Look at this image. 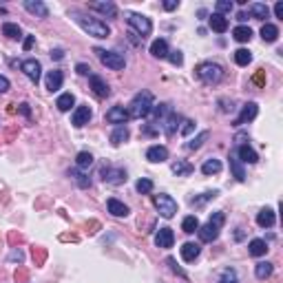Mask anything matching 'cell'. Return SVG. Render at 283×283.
Here are the masks:
<instances>
[{"label":"cell","mask_w":283,"mask_h":283,"mask_svg":"<svg viewBox=\"0 0 283 283\" xmlns=\"http://www.w3.org/2000/svg\"><path fill=\"white\" fill-rule=\"evenodd\" d=\"M88 84H91V91L96 93L98 98H109L111 96V86L107 84V80H104V77L91 73V75H88Z\"/></svg>","instance_id":"13"},{"label":"cell","mask_w":283,"mask_h":283,"mask_svg":"<svg viewBox=\"0 0 283 283\" xmlns=\"http://www.w3.org/2000/svg\"><path fill=\"white\" fill-rule=\"evenodd\" d=\"M181 230L186 232V235H193V232L199 230V219L195 217V215H188V217L181 221Z\"/></svg>","instance_id":"39"},{"label":"cell","mask_w":283,"mask_h":283,"mask_svg":"<svg viewBox=\"0 0 283 283\" xmlns=\"http://www.w3.org/2000/svg\"><path fill=\"white\" fill-rule=\"evenodd\" d=\"M100 175H102V179L111 186H122V184H126V179H129V177H126V170L118 168V166H104Z\"/></svg>","instance_id":"8"},{"label":"cell","mask_w":283,"mask_h":283,"mask_svg":"<svg viewBox=\"0 0 283 283\" xmlns=\"http://www.w3.org/2000/svg\"><path fill=\"white\" fill-rule=\"evenodd\" d=\"M232 38H235L237 42H250L252 40V29L246 25H239L232 29Z\"/></svg>","instance_id":"31"},{"label":"cell","mask_w":283,"mask_h":283,"mask_svg":"<svg viewBox=\"0 0 283 283\" xmlns=\"http://www.w3.org/2000/svg\"><path fill=\"white\" fill-rule=\"evenodd\" d=\"M100 62H102L107 69H113V71H122L126 66V60L124 55L118 53V51H107V49H96Z\"/></svg>","instance_id":"6"},{"label":"cell","mask_w":283,"mask_h":283,"mask_svg":"<svg viewBox=\"0 0 283 283\" xmlns=\"http://www.w3.org/2000/svg\"><path fill=\"white\" fill-rule=\"evenodd\" d=\"M274 272V265L270 263V261H261V263H257V268H254V274H257V279H270Z\"/></svg>","instance_id":"35"},{"label":"cell","mask_w":283,"mask_h":283,"mask_svg":"<svg viewBox=\"0 0 283 283\" xmlns=\"http://www.w3.org/2000/svg\"><path fill=\"white\" fill-rule=\"evenodd\" d=\"M177 7H179V3H177V0H166V3H164V9L166 11H175Z\"/></svg>","instance_id":"51"},{"label":"cell","mask_w":283,"mask_h":283,"mask_svg":"<svg viewBox=\"0 0 283 283\" xmlns=\"http://www.w3.org/2000/svg\"><path fill=\"white\" fill-rule=\"evenodd\" d=\"M274 221H276V215H274L272 208L259 210V215H257V226H259V228H272Z\"/></svg>","instance_id":"21"},{"label":"cell","mask_w":283,"mask_h":283,"mask_svg":"<svg viewBox=\"0 0 283 283\" xmlns=\"http://www.w3.org/2000/svg\"><path fill=\"white\" fill-rule=\"evenodd\" d=\"M11 259H14V261H16V259H18V261H22V252H20V250H18V252L14 250V252H11Z\"/></svg>","instance_id":"57"},{"label":"cell","mask_w":283,"mask_h":283,"mask_svg":"<svg viewBox=\"0 0 283 283\" xmlns=\"http://www.w3.org/2000/svg\"><path fill=\"white\" fill-rule=\"evenodd\" d=\"M217 283H239V279H237V272L232 268H226L224 272L219 274V281Z\"/></svg>","instance_id":"44"},{"label":"cell","mask_w":283,"mask_h":283,"mask_svg":"<svg viewBox=\"0 0 283 283\" xmlns=\"http://www.w3.org/2000/svg\"><path fill=\"white\" fill-rule=\"evenodd\" d=\"M33 44H36V36H27V38H25V44H22V47H25V51H29Z\"/></svg>","instance_id":"52"},{"label":"cell","mask_w":283,"mask_h":283,"mask_svg":"<svg viewBox=\"0 0 283 283\" xmlns=\"http://www.w3.org/2000/svg\"><path fill=\"white\" fill-rule=\"evenodd\" d=\"M88 9L100 11L102 16H109V18H115V16H118V7H115V3H111V0H102V3H91V5H88Z\"/></svg>","instance_id":"17"},{"label":"cell","mask_w":283,"mask_h":283,"mask_svg":"<svg viewBox=\"0 0 283 283\" xmlns=\"http://www.w3.org/2000/svg\"><path fill=\"white\" fill-rule=\"evenodd\" d=\"M250 16H252V18H257V20L270 18L268 5H263V3H252V5H250Z\"/></svg>","instance_id":"33"},{"label":"cell","mask_w":283,"mask_h":283,"mask_svg":"<svg viewBox=\"0 0 283 283\" xmlns=\"http://www.w3.org/2000/svg\"><path fill=\"white\" fill-rule=\"evenodd\" d=\"M135 191H137V193H142V195H148V193H153V181H151V179H146V177H142V179H137Z\"/></svg>","instance_id":"43"},{"label":"cell","mask_w":283,"mask_h":283,"mask_svg":"<svg viewBox=\"0 0 283 283\" xmlns=\"http://www.w3.org/2000/svg\"><path fill=\"white\" fill-rule=\"evenodd\" d=\"M25 9L29 11V14L38 16V18H47L49 16V7L40 0H25Z\"/></svg>","instance_id":"20"},{"label":"cell","mask_w":283,"mask_h":283,"mask_svg":"<svg viewBox=\"0 0 283 283\" xmlns=\"http://www.w3.org/2000/svg\"><path fill=\"white\" fill-rule=\"evenodd\" d=\"M173 243H175V232L170 230L168 226H164V228L157 230V235H155V246L168 250V248H173Z\"/></svg>","instance_id":"14"},{"label":"cell","mask_w":283,"mask_h":283,"mask_svg":"<svg viewBox=\"0 0 283 283\" xmlns=\"http://www.w3.org/2000/svg\"><path fill=\"white\" fill-rule=\"evenodd\" d=\"M237 20H239V22H246V20H248V14H246V11H239V14H237Z\"/></svg>","instance_id":"56"},{"label":"cell","mask_w":283,"mask_h":283,"mask_svg":"<svg viewBox=\"0 0 283 283\" xmlns=\"http://www.w3.org/2000/svg\"><path fill=\"white\" fill-rule=\"evenodd\" d=\"M75 164H77V168H80V170H88V168L93 166V155H91V153H86V151L77 153Z\"/></svg>","instance_id":"38"},{"label":"cell","mask_w":283,"mask_h":283,"mask_svg":"<svg viewBox=\"0 0 283 283\" xmlns=\"http://www.w3.org/2000/svg\"><path fill=\"white\" fill-rule=\"evenodd\" d=\"M224 221H226V215L221 213V210H217V213L210 215L208 224H206V226H199V230H197L199 241L213 243V241L219 237V230H221V226H224Z\"/></svg>","instance_id":"3"},{"label":"cell","mask_w":283,"mask_h":283,"mask_svg":"<svg viewBox=\"0 0 283 283\" xmlns=\"http://www.w3.org/2000/svg\"><path fill=\"white\" fill-rule=\"evenodd\" d=\"M107 208L113 217H129V213H131L129 206H126L124 202H120V199H115V197H111L107 202Z\"/></svg>","instance_id":"18"},{"label":"cell","mask_w":283,"mask_h":283,"mask_svg":"<svg viewBox=\"0 0 283 283\" xmlns=\"http://www.w3.org/2000/svg\"><path fill=\"white\" fill-rule=\"evenodd\" d=\"M261 38H263V42H276V38H279V27L272 25V22H265L261 27Z\"/></svg>","instance_id":"29"},{"label":"cell","mask_w":283,"mask_h":283,"mask_svg":"<svg viewBox=\"0 0 283 283\" xmlns=\"http://www.w3.org/2000/svg\"><path fill=\"white\" fill-rule=\"evenodd\" d=\"M221 168H224V166H221V162H219V159H215V157H210V159H206V162L202 164V173L208 175V177L221 173Z\"/></svg>","instance_id":"32"},{"label":"cell","mask_w":283,"mask_h":283,"mask_svg":"<svg viewBox=\"0 0 283 283\" xmlns=\"http://www.w3.org/2000/svg\"><path fill=\"white\" fill-rule=\"evenodd\" d=\"M208 25H210V29L217 31V33H226V31H228V18H226V16H221V14H213V16H210Z\"/></svg>","instance_id":"25"},{"label":"cell","mask_w":283,"mask_h":283,"mask_svg":"<svg viewBox=\"0 0 283 283\" xmlns=\"http://www.w3.org/2000/svg\"><path fill=\"white\" fill-rule=\"evenodd\" d=\"M129 25L133 27V31L137 33V36L142 38H146V36H151V31H153V22L151 18H146V16H142V14H129Z\"/></svg>","instance_id":"7"},{"label":"cell","mask_w":283,"mask_h":283,"mask_svg":"<svg viewBox=\"0 0 283 283\" xmlns=\"http://www.w3.org/2000/svg\"><path fill=\"white\" fill-rule=\"evenodd\" d=\"M274 16L283 20V3H276V5H274Z\"/></svg>","instance_id":"54"},{"label":"cell","mask_w":283,"mask_h":283,"mask_svg":"<svg viewBox=\"0 0 283 283\" xmlns=\"http://www.w3.org/2000/svg\"><path fill=\"white\" fill-rule=\"evenodd\" d=\"M73 104H75L73 93H62V96L55 100V107H58V111H62V113L71 111V107H73Z\"/></svg>","instance_id":"34"},{"label":"cell","mask_w":283,"mask_h":283,"mask_svg":"<svg viewBox=\"0 0 283 283\" xmlns=\"http://www.w3.org/2000/svg\"><path fill=\"white\" fill-rule=\"evenodd\" d=\"M153 204L155 208H157V213L162 215L164 219H170L175 217L177 213V202L170 195H166V193H159V195H153Z\"/></svg>","instance_id":"5"},{"label":"cell","mask_w":283,"mask_h":283,"mask_svg":"<svg viewBox=\"0 0 283 283\" xmlns=\"http://www.w3.org/2000/svg\"><path fill=\"white\" fill-rule=\"evenodd\" d=\"M235 155L239 157L241 164H257L259 162V155H257V151H254L250 144H239Z\"/></svg>","instance_id":"16"},{"label":"cell","mask_w":283,"mask_h":283,"mask_svg":"<svg viewBox=\"0 0 283 283\" xmlns=\"http://www.w3.org/2000/svg\"><path fill=\"white\" fill-rule=\"evenodd\" d=\"M259 115V107H257V102H246L241 107V113H239V118L235 120V126H241V124H246V122H252L254 118Z\"/></svg>","instance_id":"15"},{"label":"cell","mask_w":283,"mask_h":283,"mask_svg":"<svg viewBox=\"0 0 283 283\" xmlns=\"http://www.w3.org/2000/svg\"><path fill=\"white\" fill-rule=\"evenodd\" d=\"M129 120H131V115H129V111H126V107H111L107 111V122L109 124L124 126Z\"/></svg>","instance_id":"12"},{"label":"cell","mask_w":283,"mask_h":283,"mask_svg":"<svg viewBox=\"0 0 283 283\" xmlns=\"http://www.w3.org/2000/svg\"><path fill=\"white\" fill-rule=\"evenodd\" d=\"M3 33L7 38H11V40H20V38H22V29L16 25V22H5V25H3Z\"/></svg>","instance_id":"37"},{"label":"cell","mask_w":283,"mask_h":283,"mask_svg":"<svg viewBox=\"0 0 283 283\" xmlns=\"http://www.w3.org/2000/svg\"><path fill=\"white\" fill-rule=\"evenodd\" d=\"M9 80H7V77H5V75H0V93H7L9 91Z\"/></svg>","instance_id":"50"},{"label":"cell","mask_w":283,"mask_h":283,"mask_svg":"<svg viewBox=\"0 0 283 283\" xmlns=\"http://www.w3.org/2000/svg\"><path fill=\"white\" fill-rule=\"evenodd\" d=\"M153 107H155L153 93L151 91H140L131 100V104L126 107V111H129L131 120H142V118H148V115H151Z\"/></svg>","instance_id":"2"},{"label":"cell","mask_w":283,"mask_h":283,"mask_svg":"<svg viewBox=\"0 0 283 283\" xmlns=\"http://www.w3.org/2000/svg\"><path fill=\"white\" fill-rule=\"evenodd\" d=\"M197 77L208 86H215L224 80V69L217 62H204L197 66Z\"/></svg>","instance_id":"4"},{"label":"cell","mask_w":283,"mask_h":283,"mask_svg":"<svg viewBox=\"0 0 283 283\" xmlns=\"http://www.w3.org/2000/svg\"><path fill=\"white\" fill-rule=\"evenodd\" d=\"M193 131H195V122H193V120H184V122H181V126H179L181 135H191Z\"/></svg>","instance_id":"47"},{"label":"cell","mask_w":283,"mask_h":283,"mask_svg":"<svg viewBox=\"0 0 283 283\" xmlns=\"http://www.w3.org/2000/svg\"><path fill=\"white\" fill-rule=\"evenodd\" d=\"M230 170H232V175H235L237 181H246V170H243V164L239 162V157H237L235 153H230Z\"/></svg>","instance_id":"28"},{"label":"cell","mask_w":283,"mask_h":283,"mask_svg":"<svg viewBox=\"0 0 283 283\" xmlns=\"http://www.w3.org/2000/svg\"><path fill=\"white\" fill-rule=\"evenodd\" d=\"M179 122H181V118L175 113V111H170L166 118H162V120H157L155 124H159V129L164 131V135H173V133L179 129Z\"/></svg>","instance_id":"11"},{"label":"cell","mask_w":283,"mask_h":283,"mask_svg":"<svg viewBox=\"0 0 283 283\" xmlns=\"http://www.w3.org/2000/svg\"><path fill=\"white\" fill-rule=\"evenodd\" d=\"M62 55H64L62 49H55V51H51V58H55V60H62Z\"/></svg>","instance_id":"55"},{"label":"cell","mask_w":283,"mask_h":283,"mask_svg":"<svg viewBox=\"0 0 283 283\" xmlns=\"http://www.w3.org/2000/svg\"><path fill=\"white\" fill-rule=\"evenodd\" d=\"M151 55H153V58H159V60L168 58V42H166L164 38L155 40V42L151 44Z\"/></svg>","instance_id":"26"},{"label":"cell","mask_w":283,"mask_h":283,"mask_svg":"<svg viewBox=\"0 0 283 283\" xmlns=\"http://www.w3.org/2000/svg\"><path fill=\"white\" fill-rule=\"evenodd\" d=\"M71 16H73V20L88 33V36H93V38H109L111 36V27L107 25V22L91 18V16L82 14V11H75V9L71 11Z\"/></svg>","instance_id":"1"},{"label":"cell","mask_w":283,"mask_h":283,"mask_svg":"<svg viewBox=\"0 0 283 283\" xmlns=\"http://www.w3.org/2000/svg\"><path fill=\"white\" fill-rule=\"evenodd\" d=\"M217 195H219V191H208V193H204L202 197H193L191 204H193V206H204V204L210 202V199H215Z\"/></svg>","instance_id":"42"},{"label":"cell","mask_w":283,"mask_h":283,"mask_svg":"<svg viewBox=\"0 0 283 283\" xmlns=\"http://www.w3.org/2000/svg\"><path fill=\"white\" fill-rule=\"evenodd\" d=\"M166 263H168V265H170V270H173V272H175V274H179V276H181V279H188V274H186V272H184V270H181V268H179V265H177V261H175V259H173V257H168V259H166Z\"/></svg>","instance_id":"46"},{"label":"cell","mask_w":283,"mask_h":283,"mask_svg":"<svg viewBox=\"0 0 283 283\" xmlns=\"http://www.w3.org/2000/svg\"><path fill=\"white\" fill-rule=\"evenodd\" d=\"M62 82H64V73L62 71H49L47 73V91H60L62 88Z\"/></svg>","instance_id":"22"},{"label":"cell","mask_w":283,"mask_h":283,"mask_svg":"<svg viewBox=\"0 0 283 283\" xmlns=\"http://www.w3.org/2000/svg\"><path fill=\"white\" fill-rule=\"evenodd\" d=\"M170 170H173V175H177V177H188V175H193L195 166H193L191 162H186V159H175L173 166H170Z\"/></svg>","instance_id":"23"},{"label":"cell","mask_w":283,"mask_h":283,"mask_svg":"<svg viewBox=\"0 0 283 283\" xmlns=\"http://www.w3.org/2000/svg\"><path fill=\"white\" fill-rule=\"evenodd\" d=\"M20 113L25 115V118H31V109H29V104H27V102L20 104Z\"/></svg>","instance_id":"53"},{"label":"cell","mask_w":283,"mask_h":283,"mask_svg":"<svg viewBox=\"0 0 283 283\" xmlns=\"http://www.w3.org/2000/svg\"><path fill=\"white\" fill-rule=\"evenodd\" d=\"M181 259H184V261H195V259L199 257V252H202V248H199V243H193V241H188V243H184V246H181Z\"/></svg>","instance_id":"24"},{"label":"cell","mask_w":283,"mask_h":283,"mask_svg":"<svg viewBox=\"0 0 283 283\" xmlns=\"http://www.w3.org/2000/svg\"><path fill=\"white\" fill-rule=\"evenodd\" d=\"M129 135L131 133L126 126H118V129L111 133V144H113V146H120V144H124L126 140H129Z\"/></svg>","instance_id":"36"},{"label":"cell","mask_w":283,"mask_h":283,"mask_svg":"<svg viewBox=\"0 0 283 283\" xmlns=\"http://www.w3.org/2000/svg\"><path fill=\"white\" fill-rule=\"evenodd\" d=\"M208 137H210V133H208V131H202V133H199V135L195 137V140H191V142L186 144V146L191 148V151H197V148H202V146H204V142H206Z\"/></svg>","instance_id":"41"},{"label":"cell","mask_w":283,"mask_h":283,"mask_svg":"<svg viewBox=\"0 0 283 283\" xmlns=\"http://www.w3.org/2000/svg\"><path fill=\"white\" fill-rule=\"evenodd\" d=\"M235 62L239 66H248L252 62V53L248 51V49H237L235 51Z\"/></svg>","instance_id":"40"},{"label":"cell","mask_w":283,"mask_h":283,"mask_svg":"<svg viewBox=\"0 0 283 283\" xmlns=\"http://www.w3.org/2000/svg\"><path fill=\"white\" fill-rule=\"evenodd\" d=\"M146 159L148 162H153V164H162V162H166V159H168V148L166 146H151L146 151Z\"/></svg>","instance_id":"19"},{"label":"cell","mask_w":283,"mask_h":283,"mask_svg":"<svg viewBox=\"0 0 283 283\" xmlns=\"http://www.w3.org/2000/svg\"><path fill=\"white\" fill-rule=\"evenodd\" d=\"M75 71H77V73H80V75H91V66H88V64H84V62H80V64H77V66H75Z\"/></svg>","instance_id":"49"},{"label":"cell","mask_w":283,"mask_h":283,"mask_svg":"<svg viewBox=\"0 0 283 283\" xmlns=\"http://www.w3.org/2000/svg\"><path fill=\"white\" fill-rule=\"evenodd\" d=\"M69 177H71V179H73L80 188H91V177H88V175L84 173V170H80V168H71V170H69Z\"/></svg>","instance_id":"27"},{"label":"cell","mask_w":283,"mask_h":283,"mask_svg":"<svg viewBox=\"0 0 283 283\" xmlns=\"http://www.w3.org/2000/svg\"><path fill=\"white\" fill-rule=\"evenodd\" d=\"M248 252H250L252 257H263V254L268 252V243H265V239H252L248 243Z\"/></svg>","instance_id":"30"},{"label":"cell","mask_w":283,"mask_h":283,"mask_svg":"<svg viewBox=\"0 0 283 283\" xmlns=\"http://www.w3.org/2000/svg\"><path fill=\"white\" fill-rule=\"evenodd\" d=\"M20 69H22V73H25L29 80L33 82V84H38L40 82V75H42V66H40V62L38 60H33V58H29V60H25V62L20 64Z\"/></svg>","instance_id":"10"},{"label":"cell","mask_w":283,"mask_h":283,"mask_svg":"<svg viewBox=\"0 0 283 283\" xmlns=\"http://www.w3.org/2000/svg\"><path fill=\"white\" fill-rule=\"evenodd\" d=\"M232 7H235V5H232V0H219L217 3V11H215V14H230L232 11Z\"/></svg>","instance_id":"45"},{"label":"cell","mask_w":283,"mask_h":283,"mask_svg":"<svg viewBox=\"0 0 283 283\" xmlns=\"http://www.w3.org/2000/svg\"><path fill=\"white\" fill-rule=\"evenodd\" d=\"M168 60H170V62H173L175 66H181V64H184V55H181V51H177V49H175V51H168Z\"/></svg>","instance_id":"48"},{"label":"cell","mask_w":283,"mask_h":283,"mask_svg":"<svg viewBox=\"0 0 283 283\" xmlns=\"http://www.w3.org/2000/svg\"><path fill=\"white\" fill-rule=\"evenodd\" d=\"M93 118V111L88 109V104H80L75 111H73V115H71V124L75 126V129H82V126H86L88 122H91Z\"/></svg>","instance_id":"9"}]
</instances>
